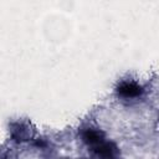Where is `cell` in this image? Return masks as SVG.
Wrapping results in <instances>:
<instances>
[{"label":"cell","instance_id":"obj_1","mask_svg":"<svg viewBox=\"0 0 159 159\" xmlns=\"http://www.w3.org/2000/svg\"><path fill=\"white\" fill-rule=\"evenodd\" d=\"M118 92L124 97H134L140 93V88L134 83H123L118 88Z\"/></svg>","mask_w":159,"mask_h":159}]
</instances>
